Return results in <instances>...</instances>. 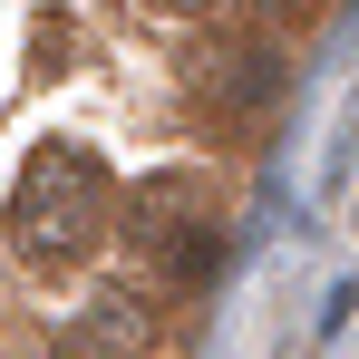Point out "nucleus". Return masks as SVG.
I'll return each mask as SVG.
<instances>
[{
    "instance_id": "f257e3e1",
    "label": "nucleus",
    "mask_w": 359,
    "mask_h": 359,
    "mask_svg": "<svg viewBox=\"0 0 359 359\" xmlns=\"http://www.w3.org/2000/svg\"><path fill=\"white\" fill-rule=\"evenodd\" d=\"M107 233V165L78 146H39L10 184V243L29 262H78Z\"/></svg>"
},
{
    "instance_id": "20e7f679",
    "label": "nucleus",
    "mask_w": 359,
    "mask_h": 359,
    "mask_svg": "<svg viewBox=\"0 0 359 359\" xmlns=\"http://www.w3.org/2000/svg\"><path fill=\"white\" fill-rule=\"evenodd\" d=\"M146 10H165V20H204V10H224V0H146Z\"/></svg>"
},
{
    "instance_id": "f03ea898",
    "label": "nucleus",
    "mask_w": 359,
    "mask_h": 359,
    "mask_svg": "<svg viewBox=\"0 0 359 359\" xmlns=\"http://www.w3.org/2000/svg\"><path fill=\"white\" fill-rule=\"evenodd\" d=\"M126 243L146 252V262H165L184 282H204L214 272V252H224V224H214V184L204 175H146L126 194Z\"/></svg>"
},
{
    "instance_id": "7ed1b4c3",
    "label": "nucleus",
    "mask_w": 359,
    "mask_h": 359,
    "mask_svg": "<svg viewBox=\"0 0 359 359\" xmlns=\"http://www.w3.org/2000/svg\"><path fill=\"white\" fill-rule=\"evenodd\" d=\"M146 340H156L146 301H136V292H97L78 320H68V340H59V350H78V359H126V350H146Z\"/></svg>"
}]
</instances>
